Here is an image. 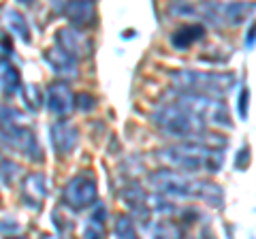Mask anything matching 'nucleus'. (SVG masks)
Returning a JSON list of instances; mask_svg holds the SVG:
<instances>
[{
    "instance_id": "obj_26",
    "label": "nucleus",
    "mask_w": 256,
    "mask_h": 239,
    "mask_svg": "<svg viewBox=\"0 0 256 239\" xmlns=\"http://www.w3.org/2000/svg\"><path fill=\"white\" fill-rule=\"evenodd\" d=\"M0 54L4 56V58H9L13 54V43H11V36L6 32H0Z\"/></svg>"
},
{
    "instance_id": "obj_15",
    "label": "nucleus",
    "mask_w": 256,
    "mask_h": 239,
    "mask_svg": "<svg viewBox=\"0 0 256 239\" xmlns=\"http://www.w3.org/2000/svg\"><path fill=\"white\" fill-rule=\"evenodd\" d=\"M205 36V26L203 24H186V26H180L175 32L171 34V45L175 47V50H188V47H192L196 41H201V38Z\"/></svg>"
},
{
    "instance_id": "obj_11",
    "label": "nucleus",
    "mask_w": 256,
    "mask_h": 239,
    "mask_svg": "<svg viewBox=\"0 0 256 239\" xmlns=\"http://www.w3.org/2000/svg\"><path fill=\"white\" fill-rule=\"evenodd\" d=\"M47 196V178L43 173H28L22 180V201L30 210L38 212Z\"/></svg>"
},
{
    "instance_id": "obj_16",
    "label": "nucleus",
    "mask_w": 256,
    "mask_h": 239,
    "mask_svg": "<svg viewBox=\"0 0 256 239\" xmlns=\"http://www.w3.org/2000/svg\"><path fill=\"white\" fill-rule=\"evenodd\" d=\"M2 20H4V24H6V28H9L11 34H15L18 38H22L24 43H30V41H32L28 22H26V18H24V15H22L18 9H4Z\"/></svg>"
},
{
    "instance_id": "obj_9",
    "label": "nucleus",
    "mask_w": 256,
    "mask_h": 239,
    "mask_svg": "<svg viewBox=\"0 0 256 239\" xmlns=\"http://www.w3.org/2000/svg\"><path fill=\"white\" fill-rule=\"evenodd\" d=\"M56 43L58 47H62L66 54H70L75 60H82L88 58L92 54V43L90 38L84 34V30H79L75 26H68V28H60L56 32Z\"/></svg>"
},
{
    "instance_id": "obj_6",
    "label": "nucleus",
    "mask_w": 256,
    "mask_h": 239,
    "mask_svg": "<svg viewBox=\"0 0 256 239\" xmlns=\"http://www.w3.org/2000/svg\"><path fill=\"white\" fill-rule=\"evenodd\" d=\"M0 141H2L4 148H9V150H13V152L26 156L32 162L43 160V152H41V146H38L34 132H32L30 128H26L22 122L0 126Z\"/></svg>"
},
{
    "instance_id": "obj_23",
    "label": "nucleus",
    "mask_w": 256,
    "mask_h": 239,
    "mask_svg": "<svg viewBox=\"0 0 256 239\" xmlns=\"http://www.w3.org/2000/svg\"><path fill=\"white\" fill-rule=\"evenodd\" d=\"M239 118L242 120H248V111H250V90L248 88H242V92H239Z\"/></svg>"
},
{
    "instance_id": "obj_17",
    "label": "nucleus",
    "mask_w": 256,
    "mask_h": 239,
    "mask_svg": "<svg viewBox=\"0 0 256 239\" xmlns=\"http://www.w3.org/2000/svg\"><path fill=\"white\" fill-rule=\"evenodd\" d=\"M105 218H107V210L105 205H96L94 214L88 220V226L84 230L86 237H102L105 235Z\"/></svg>"
},
{
    "instance_id": "obj_12",
    "label": "nucleus",
    "mask_w": 256,
    "mask_h": 239,
    "mask_svg": "<svg viewBox=\"0 0 256 239\" xmlns=\"http://www.w3.org/2000/svg\"><path fill=\"white\" fill-rule=\"evenodd\" d=\"M43 60L52 68V73L58 75L60 79H75L79 75L77 60L70 54L64 52L62 47H50V50H45Z\"/></svg>"
},
{
    "instance_id": "obj_20",
    "label": "nucleus",
    "mask_w": 256,
    "mask_h": 239,
    "mask_svg": "<svg viewBox=\"0 0 256 239\" xmlns=\"http://www.w3.org/2000/svg\"><path fill=\"white\" fill-rule=\"evenodd\" d=\"M22 98H24V105L28 109L36 111L43 102V94L34 84H26V86H22Z\"/></svg>"
},
{
    "instance_id": "obj_25",
    "label": "nucleus",
    "mask_w": 256,
    "mask_h": 239,
    "mask_svg": "<svg viewBox=\"0 0 256 239\" xmlns=\"http://www.w3.org/2000/svg\"><path fill=\"white\" fill-rule=\"evenodd\" d=\"M248 164H250V148L244 146L242 150H239L237 158H235V166L239 171H244V169H248Z\"/></svg>"
},
{
    "instance_id": "obj_4",
    "label": "nucleus",
    "mask_w": 256,
    "mask_h": 239,
    "mask_svg": "<svg viewBox=\"0 0 256 239\" xmlns=\"http://www.w3.org/2000/svg\"><path fill=\"white\" fill-rule=\"evenodd\" d=\"M237 77L233 73H212V70H173L171 84L178 92L207 94V96L224 98L233 90Z\"/></svg>"
},
{
    "instance_id": "obj_19",
    "label": "nucleus",
    "mask_w": 256,
    "mask_h": 239,
    "mask_svg": "<svg viewBox=\"0 0 256 239\" xmlns=\"http://www.w3.org/2000/svg\"><path fill=\"white\" fill-rule=\"evenodd\" d=\"M166 13L173 18H196V2L192 0H171Z\"/></svg>"
},
{
    "instance_id": "obj_13",
    "label": "nucleus",
    "mask_w": 256,
    "mask_h": 239,
    "mask_svg": "<svg viewBox=\"0 0 256 239\" xmlns=\"http://www.w3.org/2000/svg\"><path fill=\"white\" fill-rule=\"evenodd\" d=\"M50 139L52 146L58 156H66L75 150L77 141H79V132L75 126H70L68 122H56L50 128Z\"/></svg>"
},
{
    "instance_id": "obj_10",
    "label": "nucleus",
    "mask_w": 256,
    "mask_h": 239,
    "mask_svg": "<svg viewBox=\"0 0 256 239\" xmlns=\"http://www.w3.org/2000/svg\"><path fill=\"white\" fill-rule=\"evenodd\" d=\"M64 18L68 20L70 26H75L79 30H88L96 24V6L94 0H68L64 4Z\"/></svg>"
},
{
    "instance_id": "obj_3",
    "label": "nucleus",
    "mask_w": 256,
    "mask_h": 239,
    "mask_svg": "<svg viewBox=\"0 0 256 239\" xmlns=\"http://www.w3.org/2000/svg\"><path fill=\"white\" fill-rule=\"evenodd\" d=\"M158 160L164 166L178 171H207L218 173L224 166V150L216 146H207L201 141H180L175 146L158 150Z\"/></svg>"
},
{
    "instance_id": "obj_7",
    "label": "nucleus",
    "mask_w": 256,
    "mask_h": 239,
    "mask_svg": "<svg viewBox=\"0 0 256 239\" xmlns=\"http://www.w3.org/2000/svg\"><path fill=\"white\" fill-rule=\"evenodd\" d=\"M98 198V188L90 175H77L62 190V203L73 212H84Z\"/></svg>"
},
{
    "instance_id": "obj_5",
    "label": "nucleus",
    "mask_w": 256,
    "mask_h": 239,
    "mask_svg": "<svg viewBox=\"0 0 256 239\" xmlns=\"http://www.w3.org/2000/svg\"><path fill=\"white\" fill-rule=\"evenodd\" d=\"M173 102H178L180 107L188 109L190 114L201 118L205 124L218 126V128H233V120H230V111L226 105L216 98L207 96V94H190V92H178L173 96Z\"/></svg>"
},
{
    "instance_id": "obj_18",
    "label": "nucleus",
    "mask_w": 256,
    "mask_h": 239,
    "mask_svg": "<svg viewBox=\"0 0 256 239\" xmlns=\"http://www.w3.org/2000/svg\"><path fill=\"white\" fill-rule=\"evenodd\" d=\"M20 173H22V166L18 162H13L6 156L0 154V186H11L20 178Z\"/></svg>"
},
{
    "instance_id": "obj_27",
    "label": "nucleus",
    "mask_w": 256,
    "mask_h": 239,
    "mask_svg": "<svg viewBox=\"0 0 256 239\" xmlns=\"http://www.w3.org/2000/svg\"><path fill=\"white\" fill-rule=\"evenodd\" d=\"M246 50H252V47L256 45V22L250 24V30L246 32Z\"/></svg>"
},
{
    "instance_id": "obj_8",
    "label": "nucleus",
    "mask_w": 256,
    "mask_h": 239,
    "mask_svg": "<svg viewBox=\"0 0 256 239\" xmlns=\"http://www.w3.org/2000/svg\"><path fill=\"white\" fill-rule=\"evenodd\" d=\"M45 107L50 109L54 116H58L60 120L68 118L70 114H73V109L77 107L73 90H70L66 84H62V82L47 86V90H45Z\"/></svg>"
},
{
    "instance_id": "obj_14",
    "label": "nucleus",
    "mask_w": 256,
    "mask_h": 239,
    "mask_svg": "<svg viewBox=\"0 0 256 239\" xmlns=\"http://www.w3.org/2000/svg\"><path fill=\"white\" fill-rule=\"evenodd\" d=\"M22 75L18 66L13 64L9 58H0V92H2V96L11 98L13 94H18L22 90Z\"/></svg>"
},
{
    "instance_id": "obj_28",
    "label": "nucleus",
    "mask_w": 256,
    "mask_h": 239,
    "mask_svg": "<svg viewBox=\"0 0 256 239\" xmlns=\"http://www.w3.org/2000/svg\"><path fill=\"white\" fill-rule=\"evenodd\" d=\"M66 2H68V0H52V4H54V9H56V11H62Z\"/></svg>"
},
{
    "instance_id": "obj_21",
    "label": "nucleus",
    "mask_w": 256,
    "mask_h": 239,
    "mask_svg": "<svg viewBox=\"0 0 256 239\" xmlns=\"http://www.w3.org/2000/svg\"><path fill=\"white\" fill-rule=\"evenodd\" d=\"M137 226H134V218H126V216H122L118 222H116V226H114V235L116 237H130V239H134L137 237Z\"/></svg>"
},
{
    "instance_id": "obj_24",
    "label": "nucleus",
    "mask_w": 256,
    "mask_h": 239,
    "mask_svg": "<svg viewBox=\"0 0 256 239\" xmlns=\"http://www.w3.org/2000/svg\"><path fill=\"white\" fill-rule=\"evenodd\" d=\"M75 102H77V109H82V111H90L96 107V100H94V96H90V94H77Z\"/></svg>"
},
{
    "instance_id": "obj_22",
    "label": "nucleus",
    "mask_w": 256,
    "mask_h": 239,
    "mask_svg": "<svg viewBox=\"0 0 256 239\" xmlns=\"http://www.w3.org/2000/svg\"><path fill=\"white\" fill-rule=\"evenodd\" d=\"M15 122H24V114L20 109H15L11 105L0 102V126L4 124H15Z\"/></svg>"
},
{
    "instance_id": "obj_29",
    "label": "nucleus",
    "mask_w": 256,
    "mask_h": 239,
    "mask_svg": "<svg viewBox=\"0 0 256 239\" xmlns=\"http://www.w3.org/2000/svg\"><path fill=\"white\" fill-rule=\"evenodd\" d=\"M18 2H20V4H24V6H32V4L36 2V0H18Z\"/></svg>"
},
{
    "instance_id": "obj_2",
    "label": "nucleus",
    "mask_w": 256,
    "mask_h": 239,
    "mask_svg": "<svg viewBox=\"0 0 256 239\" xmlns=\"http://www.w3.org/2000/svg\"><path fill=\"white\" fill-rule=\"evenodd\" d=\"M150 186L156 192H162L166 196H175V198H196L207 205L222 210L224 207V190L218 184L205 180H194L188 178L186 173H182L178 169H158L148 178Z\"/></svg>"
},
{
    "instance_id": "obj_1",
    "label": "nucleus",
    "mask_w": 256,
    "mask_h": 239,
    "mask_svg": "<svg viewBox=\"0 0 256 239\" xmlns=\"http://www.w3.org/2000/svg\"><path fill=\"white\" fill-rule=\"evenodd\" d=\"M152 122L166 137H173L180 141H201V143L216 146V148L226 146V139L224 137H216V134L207 132V124L201 118H196L194 114H190L188 109L180 107L173 100L160 105L152 114Z\"/></svg>"
}]
</instances>
